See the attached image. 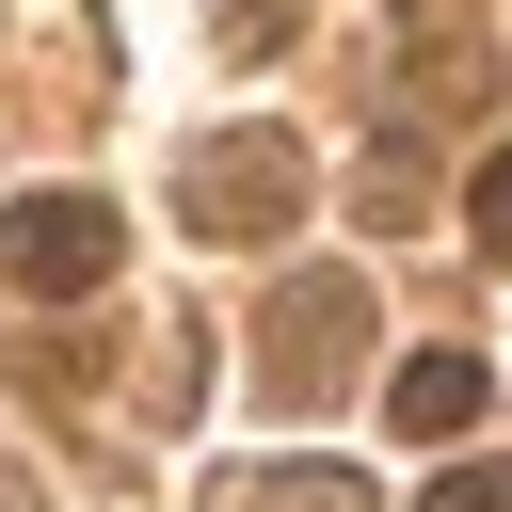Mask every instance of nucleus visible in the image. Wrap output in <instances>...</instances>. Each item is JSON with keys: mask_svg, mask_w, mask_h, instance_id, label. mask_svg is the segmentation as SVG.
<instances>
[{"mask_svg": "<svg viewBox=\"0 0 512 512\" xmlns=\"http://www.w3.org/2000/svg\"><path fill=\"white\" fill-rule=\"evenodd\" d=\"M352 352H368V272H288L272 304H256V400L272 416H320V400H352Z\"/></svg>", "mask_w": 512, "mask_h": 512, "instance_id": "nucleus-1", "label": "nucleus"}, {"mask_svg": "<svg viewBox=\"0 0 512 512\" xmlns=\"http://www.w3.org/2000/svg\"><path fill=\"white\" fill-rule=\"evenodd\" d=\"M176 208H192V240H288V224H304V144L224 128V144L176 160Z\"/></svg>", "mask_w": 512, "mask_h": 512, "instance_id": "nucleus-2", "label": "nucleus"}, {"mask_svg": "<svg viewBox=\"0 0 512 512\" xmlns=\"http://www.w3.org/2000/svg\"><path fill=\"white\" fill-rule=\"evenodd\" d=\"M112 256H128V224H112L96 192H16V208H0V272H16L32 304H80Z\"/></svg>", "mask_w": 512, "mask_h": 512, "instance_id": "nucleus-3", "label": "nucleus"}, {"mask_svg": "<svg viewBox=\"0 0 512 512\" xmlns=\"http://www.w3.org/2000/svg\"><path fill=\"white\" fill-rule=\"evenodd\" d=\"M384 432H416V448L480 432V352H416V368H384Z\"/></svg>", "mask_w": 512, "mask_h": 512, "instance_id": "nucleus-4", "label": "nucleus"}, {"mask_svg": "<svg viewBox=\"0 0 512 512\" xmlns=\"http://www.w3.org/2000/svg\"><path fill=\"white\" fill-rule=\"evenodd\" d=\"M208 512H368V480H336V464H240Z\"/></svg>", "mask_w": 512, "mask_h": 512, "instance_id": "nucleus-5", "label": "nucleus"}, {"mask_svg": "<svg viewBox=\"0 0 512 512\" xmlns=\"http://www.w3.org/2000/svg\"><path fill=\"white\" fill-rule=\"evenodd\" d=\"M352 208H368V240H384V224H416V208H432V160H416V144H368Z\"/></svg>", "mask_w": 512, "mask_h": 512, "instance_id": "nucleus-6", "label": "nucleus"}, {"mask_svg": "<svg viewBox=\"0 0 512 512\" xmlns=\"http://www.w3.org/2000/svg\"><path fill=\"white\" fill-rule=\"evenodd\" d=\"M464 224H480V256H496V272H512V144H496V160H480V176H464Z\"/></svg>", "mask_w": 512, "mask_h": 512, "instance_id": "nucleus-7", "label": "nucleus"}, {"mask_svg": "<svg viewBox=\"0 0 512 512\" xmlns=\"http://www.w3.org/2000/svg\"><path fill=\"white\" fill-rule=\"evenodd\" d=\"M416 512H512V464H448V480H432Z\"/></svg>", "mask_w": 512, "mask_h": 512, "instance_id": "nucleus-8", "label": "nucleus"}]
</instances>
